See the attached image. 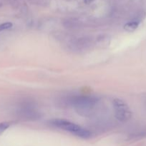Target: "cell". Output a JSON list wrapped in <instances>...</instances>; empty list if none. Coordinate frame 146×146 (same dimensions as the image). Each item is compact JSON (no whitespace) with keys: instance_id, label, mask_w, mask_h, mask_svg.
<instances>
[{"instance_id":"6","label":"cell","mask_w":146,"mask_h":146,"mask_svg":"<svg viewBox=\"0 0 146 146\" xmlns=\"http://www.w3.org/2000/svg\"><path fill=\"white\" fill-rule=\"evenodd\" d=\"M92 1H94V0H84V1H85L86 3H87V4H88V3L92 2Z\"/></svg>"},{"instance_id":"1","label":"cell","mask_w":146,"mask_h":146,"mask_svg":"<svg viewBox=\"0 0 146 146\" xmlns=\"http://www.w3.org/2000/svg\"><path fill=\"white\" fill-rule=\"evenodd\" d=\"M52 124L60 129L71 133L82 138H88L90 136V133L87 130L82 128L75 123L63 119H54L51 121Z\"/></svg>"},{"instance_id":"4","label":"cell","mask_w":146,"mask_h":146,"mask_svg":"<svg viewBox=\"0 0 146 146\" xmlns=\"http://www.w3.org/2000/svg\"><path fill=\"white\" fill-rule=\"evenodd\" d=\"M12 27V24L11 22H6L4 24H0V32L4 30L9 29L11 28Z\"/></svg>"},{"instance_id":"3","label":"cell","mask_w":146,"mask_h":146,"mask_svg":"<svg viewBox=\"0 0 146 146\" xmlns=\"http://www.w3.org/2000/svg\"><path fill=\"white\" fill-rule=\"evenodd\" d=\"M138 21H130L125 24L124 29L127 31H133L138 27Z\"/></svg>"},{"instance_id":"5","label":"cell","mask_w":146,"mask_h":146,"mask_svg":"<svg viewBox=\"0 0 146 146\" xmlns=\"http://www.w3.org/2000/svg\"><path fill=\"white\" fill-rule=\"evenodd\" d=\"M9 125L10 124L9 123H0V135L4 132L9 127Z\"/></svg>"},{"instance_id":"2","label":"cell","mask_w":146,"mask_h":146,"mask_svg":"<svg viewBox=\"0 0 146 146\" xmlns=\"http://www.w3.org/2000/svg\"><path fill=\"white\" fill-rule=\"evenodd\" d=\"M115 115L117 119L120 121H127L131 116V111L125 102L120 99H115L113 101Z\"/></svg>"}]
</instances>
